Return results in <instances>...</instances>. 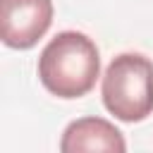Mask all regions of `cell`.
<instances>
[{"label": "cell", "instance_id": "1", "mask_svg": "<svg viewBox=\"0 0 153 153\" xmlns=\"http://www.w3.org/2000/svg\"><path fill=\"white\" fill-rule=\"evenodd\" d=\"M100 76V53L81 31H60L38 57V79L57 98H81Z\"/></svg>", "mask_w": 153, "mask_h": 153}, {"label": "cell", "instance_id": "2", "mask_svg": "<svg viewBox=\"0 0 153 153\" xmlns=\"http://www.w3.org/2000/svg\"><path fill=\"white\" fill-rule=\"evenodd\" d=\"M103 105L122 122H141L153 112V62L139 53L117 55L100 84Z\"/></svg>", "mask_w": 153, "mask_h": 153}, {"label": "cell", "instance_id": "3", "mask_svg": "<svg viewBox=\"0 0 153 153\" xmlns=\"http://www.w3.org/2000/svg\"><path fill=\"white\" fill-rule=\"evenodd\" d=\"M53 24V0H0V38L7 48H33Z\"/></svg>", "mask_w": 153, "mask_h": 153}, {"label": "cell", "instance_id": "4", "mask_svg": "<svg viewBox=\"0 0 153 153\" xmlns=\"http://www.w3.org/2000/svg\"><path fill=\"white\" fill-rule=\"evenodd\" d=\"M62 153H93V151H105V153H124L127 141L122 131L103 120V117H81L67 124L62 141H60Z\"/></svg>", "mask_w": 153, "mask_h": 153}]
</instances>
